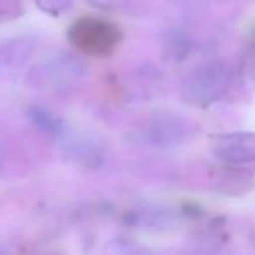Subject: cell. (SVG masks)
I'll use <instances>...</instances> for the list:
<instances>
[{"instance_id": "6da1fadb", "label": "cell", "mask_w": 255, "mask_h": 255, "mask_svg": "<svg viewBox=\"0 0 255 255\" xmlns=\"http://www.w3.org/2000/svg\"><path fill=\"white\" fill-rule=\"evenodd\" d=\"M233 72L222 60H213L196 67L182 84V98L192 107H208L229 89Z\"/></svg>"}, {"instance_id": "7a4b0ae2", "label": "cell", "mask_w": 255, "mask_h": 255, "mask_svg": "<svg viewBox=\"0 0 255 255\" xmlns=\"http://www.w3.org/2000/svg\"><path fill=\"white\" fill-rule=\"evenodd\" d=\"M123 33L116 23L96 16H84L72 23L68 40L88 56H109L117 49Z\"/></svg>"}, {"instance_id": "3957f363", "label": "cell", "mask_w": 255, "mask_h": 255, "mask_svg": "<svg viewBox=\"0 0 255 255\" xmlns=\"http://www.w3.org/2000/svg\"><path fill=\"white\" fill-rule=\"evenodd\" d=\"M212 152L217 159L227 164L255 163V133L234 131L215 136Z\"/></svg>"}, {"instance_id": "277c9868", "label": "cell", "mask_w": 255, "mask_h": 255, "mask_svg": "<svg viewBox=\"0 0 255 255\" xmlns=\"http://www.w3.org/2000/svg\"><path fill=\"white\" fill-rule=\"evenodd\" d=\"M32 44L28 40H7L0 44V77L16 79L32 56Z\"/></svg>"}, {"instance_id": "5b68a950", "label": "cell", "mask_w": 255, "mask_h": 255, "mask_svg": "<svg viewBox=\"0 0 255 255\" xmlns=\"http://www.w3.org/2000/svg\"><path fill=\"white\" fill-rule=\"evenodd\" d=\"M150 135L156 145H173L185 135V124L175 114L157 116L150 124Z\"/></svg>"}, {"instance_id": "8992f818", "label": "cell", "mask_w": 255, "mask_h": 255, "mask_svg": "<svg viewBox=\"0 0 255 255\" xmlns=\"http://www.w3.org/2000/svg\"><path fill=\"white\" fill-rule=\"evenodd\" d=\"M28 117L40 131L47 133V135L58 136L63 133V121L44 107H32L28 110Z\"/></svg>"}, {"instance_id": "52a82bcc", "label": "cell", "mask_w": 255, "mask_h": 255, "mask_svg": "<svg viewBox=\"0 0 255 255\" xmlns=\"http://www.w3.org/2000/svg\"><path fill=\"white\" fill-rule=\"evenodd\" d=\"M42 11L49 12V14H60L67 7H70L72 0H35Z\"/></svg>"}]
</instances>
